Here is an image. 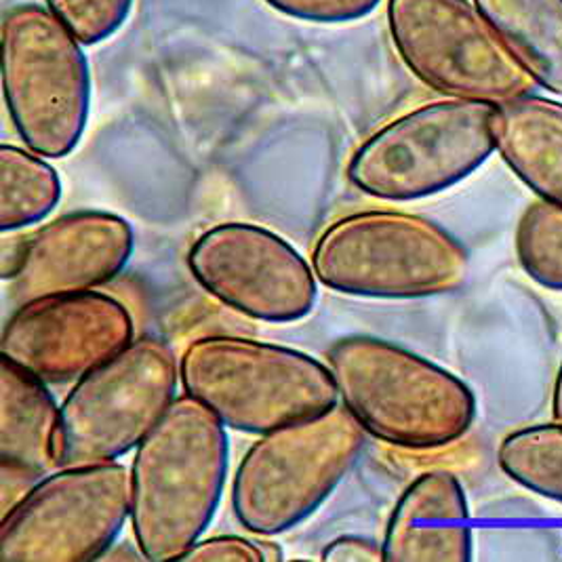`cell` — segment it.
Segmentation results:
<instances>
[{
  "label": "cell",
  "instance_id": "cell-1",
  "mask_svg": "<svg viewBox=\"0 0 562 562\" xmlns=\"http://www.w3.org/2000/svg\"><path fill=\"white\" fill-rule=\"evenodd\" d=\"M231 440L222 419L179 396L131 463V527L144 561H179L206 531L228 479Z\"/></svg>",
  "mask_w": 562,
  "mask_h": 562
},
{
  "label": "cell",
  "instance_id": "cell-2",
  "mask_svg": "<svg viewBox=\"0 0 562 562\" xmlns=\"http://www.w3.org/2000/svg\"><path fill=\"white\" fill-rule=\"evenodd\" d=\"M327 367L339 401L380 442L435 451L470 432L476 396L456 373L417 352L373 335L333 344Z\"/></svg>",
  "mask_w": 562,
  "mask_h": 562
},
{
  "label": "cell",
  "instance_id": "cell-3",
  "mask_svg": "<svg viewBox=\"0 0 562 562\" xmlns=\"http://www.w3.org/2000/svg\"><path fill=\"white\" fill-rule=\"evenodd\" d=\"M327 289L373 300H422L460 291L468 249L428 217L373 209L335 220L312 251Z\"/></svg>",
  "mask_w": 562,
  "mask_h": 562
},
{
  "label": "cell",
  "instance_id": "cell-4",
  "mask_svg": "<svg viewBox=\"0 0 562 562\" xmlns=\"http://www.w3.org/2000/svg\"><path fill=\"white\" fill-rule=\"evenodd\" d=\"M179 380L226 428L247 435L270 432L339 401L329 367L306 352L240 335L192 339L179 360Z\"/></svg>",
  "mask_w": 562,
  "mask_h": 562
},
{
  "label": "cell",
  "instance_id": "cell-5",
  "mask_svg": "<svg viewBox=\"0 0 562 562\" xmlns=\"http://www.w3.org/2000/svg\"><path fill=\"white\" fill-rule=\"evenodd\" d=\"M367 432L344 405L259 435L232 481V510L251 533L281 536L304 522L357 465Z\"/></svg>",
  "mask_w": 562,
  "mask_h": 562
},
{
  "label": "cell",
  "instance_id": "cell-6",
  "mask_svg": "<svg viewBox=\"0 0 562 562\" xmlns=\"http://www.w3.org/2000/svg\"><path fill=\"white\" fill-rule=\"evenodd\" d=\"M0 49L4 102L22 142L47 158L72 154L91 108L82 43L49 9L24 2L4 13Z\"/></svg>",
  "mask_w": 562,
  "mask_h": 562
},
{
  "label": "cell",
  "instance_id": "cell-7",
  "mask_svg": "<svg viewBox=\"0 0 562 562\" xmlns=\"http://www.w3.org/2000/svg\"><path fill=\"white\" fill-rule=\"evenodd\" d=\"M493 153L495 105L426 103L367 137L350 158L348 181L378 201H422L470 178Z\"/></svg>",
  "mask_w": 562,
  "mask_h": 562
},
{
  "label": "cell",
  "instance_id": "cell-8",
  "mask_svg": "<svg viewBox=\"0 0 562 562\" xmlns=\"http://www.w3.org/2000/svg\"><path fill=\"white\" fill-rule=\"evenodd\" d=\"M178 358L162 339H133L59 405L55 465L110 463L137 449L178 398Z\"/></svg>",
  "mask_w": 562,
  "mask_h": 562
},
{
  "label": "cell",
  "instance_id": "cell-9",
  "mask_svg": "<svg viewBox=\"0 0 562 562\" xmlns=\"http://www.w3.org/2000/svg\"><path fill=\"white\" fill-rule=\"evenodd\" d=\"M387 27L411 75L449 100L497 108L537 87L470 0H387Z\"/></svg>",
  "mask_w": 562,
  "mask_h": 562
},
{
  "label": "cell",
  "instance_id": "cell-10",
  "mask_svg": "<svg viewBox=\"0 0 562 562\" xmlns=\"http://www.w3.org/2000/svg\"><path fill=\"white\" fill-rule=\"evenodd\" d=\"M128 518L131 472L123 463L57 468L4 512L0 561H100Z\"/></svg>",
  "mask_w": 562,
  "mask_h": 562
},
{
  "label": "cell",
  "instance_id": "cell-11",
  "mask_svg": "<svg viewBox=\"0 0 562 562\" xmlns=\"http://www.w3.org/2000/svg\"><path fill=\"white\" fill-rule=\"evenodd\" d=\"M186 261L211 297L247 318L295 323L316 306L314 268L281 234L263 226H213L192 243Z\"/></svg>",
  "mask_w": 562,
  "mask_h": 562
},
{
  "label": "cell",
  "instance_id": "cell-12",
  "mask_svg": "<svg viewBox=\"0 0 562 562\" xmlns=\"http://www.w3.org/2000/svg\"><path fill=\"white\" fill-rule=\"evenodd\" d=\"M135 339L123 302L89 289L27 300L0 335V357L45 384L78 382Z\"/></svg>",
  "mask_w": 562,
  "mask_h": 562
},
{
  "label": "cell",
  "instance_id": "cell-13",
  "mask_svg": "<svg viewBox=\"0 0 562 562\" xmlns=\"http://www.w3.org/2000/svg\"><path fill=\"white\" fill-rule=\"evenodd\" d=\"M133 249V228L116 213L87 209L59 215L26 236L9 295L20 306L43 295L98 289L125 270Z\"/></svg>",
  "mask_w": 562,
  "mask_h": 562
},
{
  "label": "cell",
  "instance_id": "cell-14",
  "mask_svg": "<svg viewBox=\"0 0 562 562\" xmlns=\"http://www.w3.org/2000/svg\"><path fill=\"white\" fill-rule=\"evenodd\" d=\"M474 533L460 479L447 470L419 474L398 497L385 525L384 561H472Z\"/></svg>",
  "mask_w": 562,
  "mask_h": 562
},
{
  "label": "cell",
  "instance_id": "cell-15",
  "mask_svg": "<svg viewBox=\"0 0 562 562\" xmlns=\"http://www.w3.org/2000/svg\"><path fill=\"white\" fill-rule=\"evenodd\" d=\"M495 150L541 201L562 205V102L529 93L497 105Z\"/></svg>",
  "mask_w": 562,
  "mask_h": 562
},
{
  "label": "cell",
  "instance_id": "cell-16",
  "mask_svg": "<svg viewBox=\"0 0 562 562\" xmlns=\"http://www.w3.org/2000/svg\"><path fill=\"white\" fill-rule=\"evenodd\" d=\"M59 405L45 382L0 357V461L32 479L55 465Z\"/></svg>",
  "mask_w": 562,
  "mask_h": 562
},
{
  "label": "cell",
  "instance_id": "cell-17",
  "mask_svg": "<svg viewBox=\"0 0 562 562\" xmlns=\"http://www.w3.org/2000/svg\"><path fill=\"white\" fill-rule=\"evenodd\" d=\"M537 87L562 98V0H472Z\"/></svg>",
  "mask_w": 562,
  "mask_h": 562
},
{
  "label": "cell",
  "instance_id": "cell-18",
  "mask_svg": "<svg viewBox=\"0 0 562 562\" xmlns=\"http://www.w3.org/2000/svg\"><path fill=\"white\" fill-rule=\"evenodd\" d=\"M61 201V179L30 148L0 146V231L4 234L41 224Z\"/></svg>",
  "mask_w": 562,
  "mask_h": 562
},
{
  "label": "cell",
  "instance_id": "cell-19",
  "mask_svg": "<svg viewBox=\"0 0 562 562\" xmlns=\"http://www.w3.org/2000/svg\"><path fill=\"white\" fill-rule=\"evenodd\" d=\"M502 472L516 485L562 504V424H533L506 436L497 449Z\"/></svg>",
  "mask_w": 562,
  "mask_h": 562
},
{
  "label": "cell",
  "instance_id": "cell-20",
  "mask_svg": "<svg viewBox=\"0 0 562 562\" xmlns=\"http://www.w3.org/2000/svg\"><path fill=\"white\" fill-rule=\"evenodd\" d=\"M525 274L550 291H562V205L537 201L525 209L514 236Z\"/></svg>",
  "mask_w": 562,
  "mask_h": 562
},
{
  "label": "cell",
  "instance_id": "cell-21",
  "mask_svg": "<svg viewBox=\"0 0 562 562\" xmlns=\"http://www.w3.org/2000/svg\"><path fill=\"white\" fill-rule=\"evenodd\" d=\"M82 45H100L125 26L133 0H45Z\"/></svg>",
  "mask_w": 562,
  "mask_h": 562
},
{
  "label": "cell",
  "instance_id": "cell-22",
  "mask_svg": "<svg viewBox=\"0 0 562 562\" xmlns=\"http://www.w3.org/2000/svg\"><path fill=\"white\" fill-rule=\"evenodd\" d=\"M286 18L310 24H350L371 15L382 0H263Z\"/></svg>",
  "mask_w": 562,
  "mask_h": 562
},
{
  "label": "cell",
  "instance_id": "cell-23",
  "mask_svg": "<svg viewBox=\"0 0 562 562\" xmlns=\"http://www.w3.org/2000/svg\"><path fill=\"white\" fill-rule=\"evenodd\" d=\"M181 562H263L266 554L261 541L249 537L215 536L199 539Z\"/></svg>",
  "mask_w": 562,
  "mask_h": 562
},
{
  "label": "cell",
  "instance_id": "cell-24",
  "mask_svg": "<svg viewBox=\"0 0 562 562\" xmlns=\"http://www.w3.org/2000/svg\"><path fill=\"white\" fill-rule=\"evenodd\" d=\"M323 561L375 562L384 561L382 541L360 536L335 537L323 550Z\"/></svg>",
  "mask_w": 562,
  "mask_h": 562
},
{
  "label": "cell",
  "instance_id": "cell-25",
  "mask_svg": "<svg viewBox=\"0 0 562 562\" xmlns=\"http://www.w3.org/2000/svg\"><path fill=\"white\" fill-rule=\"evenodd\" d=\"M552 417L554 422L562 424V358L557 380H554V392H552Z\"/></svg>",
  "mask_w": 562,
  "mask_h": 562
},
{
  "label": "cell",
  "instance_id": "cell-26",
  "mask_svg": "<svg viewBox=\"0 0 562 562\" xmlns=\"http://www.w3.org/2000/svg\"><path fill=\"white\" fill-rule=\"evenodd\" d=\"M261 548H263L266 561H282V550L279 546H274L272 541H261Z\"/></svg>",
  "mask_w": 562,
  "mask_h": 562
}]
</instances>
